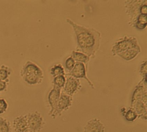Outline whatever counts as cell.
I'll return each instance as SVG.
<instances>
[{
	"label": "cell",
	"instance_id": "cell-1",
	"mask_svg": "<svg viewBox=\"0 0 147 132\" xmlns=\"http://www.w3.org/2000/svg\"><path fill=\"white\" fill-rule=\"evenodd\" d=\"M67 21L73 27L76 35V51L82 52L90 58L94 56L100 45V32L94 28L79 25L68 18Z\"/></svg>",
	"mask_w": 147,
	"mask_h": 132
},
{
	"label": "cell",
	"instance_id": "cell-2",
	"mask_svg": "<svg viewBox=\"0 0 147 132\" xmlns=\"http://www.w3.org/2000/svg\"><path fill=\"white\" fill-rule=\"evenodd\" d=\"M21 75L25 82L31 85L41 83L44 78L42 69L30 61H27L23 66Z\"/></svg>",
	"mask_w": 147,
	"mask_h": 132
},
{
	"label": "cell",
	"instance_id": "cell-3",
	"mask_svg": "<svg viewBox=\"0 0 147 132\" xmlns=\"http://www.w3.org/2000/svg\"><path fill=\"white\" fill-rule=\"evenodd\" d=\"M125 3L126 14L129 17L130 24L134 26L140 15L147 14V1H127Z\"/></svg>",
	"mask_w": 147,
	"mask_h": 132
},
{
	"label": "cell",
	"instance_id": "cell-4",
	"mask_svg": "<svg viewBox=\"0 0 147 132\" xmlns=\"http://www.w3.org/2000/svg\"><path fill=\"white\" fill-rule=\"evenodd\" d=\"M132 49L141 50L137 39L134 36H125L115 42L112 47L111 51L113 55L115 56L125 51Z\"/></svg>",
	"mask_w": 147,
	"mask_h": 132
},
{
	"label": "cell",
	"instance_id": "cell-5",
	"mask_svg": "<svg viewBox=\"0 0 147 132\" xmlns=\"http://www.w3.org/2000/svg\"><path fill=\"white\" fill-rule=\"evenodd\" d=\"M30 132H40L44 127L45 123L42 114L38 111L27 114Z\"/></svg>",
	"mask_w": 147,
	"mask_h": 132
},
{
	"label": "cell",
	"instance_id": "cell-6",
	"mask_svg": "<svg viewBox=\"0 0 147 132\" xmlns=\"http://www.w3.org/2000/svg\"><path fill=\"white\" fill-rule=\"evenodd\" d=\"M61 92V89L54 85L53 89L49 92L48 96V102L51 109L49 115L53 119L59 116L57 107L58 102Z\"/></svg>",
	"mask_w": 147,
	"mask_h": 132
},
{
	"label": "cell",
	"instance_id": "cell-7",
	"mask_svg": "<svg viewBox=\"0 0 147 132\" xmlns=\"http://www.w3.org/2000/svg\"><path fill=\"white\" fill-rule=\"evenodd\" d=\"M67 77L62 91L67 95L72 97L74 94L80 89L82 86L80 80L78 79L71 76Z\"/></svg>",
	"mask_w": 147,
	"mask_h": 132
},
{
	"label": "cell",
	"instance_id": "cell-8",
	"mask_svg": "<svg viewBox=\"0 0 147 132\" xmlns=\"http://www.w3.org/2000/svg\"><path fill=\"white\" fill-rule=\"evenodd\" d=\"M67 76H71L76 79H85L87 81L88 84L91 86V88L92 89H94L93 84L87 77L86 75V67L83 63L78 62L76 63L74 68L72 69L71 71L69 72V74H67Z\"/></svg>",
	"mask_w": 147,
	"mask_h": 132
},
{
	"label": "cell",
	"instance_id": "cell-9",
	"mask_svg": "<svg viewBox=\"0 0 147 132\" xmlns=\"http://www.w3.org/2000/svg\"><path fill=\"white\" fill-rule=\"evenodd\" d=\"M13 127L15 132H30L27 114L14 118L13 121Z\"/></svg>",
	"mask_w": 147,
	"mask_h": 132
},
{
	"label": "cell",
	"instance_id": "cell-10",
	"mask_svg": "<svg viewBox=\"0 0 147 132\" xmlns=\"http://www.w3.org/2000/svg\"><path fill=\"white\" fill-rule=\"evenodd\" d=\"M105 129L104 124L97 118L88 120L84 127V132H105Z\"/></svg>",
	"mask_w": 147,
	"mask_h": 132
},
{
	"label": "cell",
	"instance_id": "cell-11",
	"mask_svg": "<svg viewBox=\"0 0 147 132\" xmlns=\"http://www.w3.org/2000/svg\"><path fill=\"white\" fill-rule=\"evenodd\" d=\"M73 98L72 96L67 95L62 91L58 103V113L61 116L63 111H66L72 105Z\"/></svg>",
	"mask_w": 147,
	"mask_h": 132
},
{
	"label": "cell",
	"instance_id": "cell-12",
	"mask_svg": "<svg viewBox=\"0 0 147 132\" xmlns=\"http://www.w3.org/2000/svg\"><path fill=\"white\" fill-rule=\"evenodd\" d=\"M141 50L138 49H129L117 54L119 57L127 61L132 60L141 52Z\"/></svg>",
	"mask_w": 147,
	"mask_h": 132
},
{
	"label": "cell",
	"instance_id": "cell-13",
	"mask_svg": "<svg viewBox=\"0 0 147 132\" xmlns=\"http://www.w3.org/2000/svg\"><path fill=\"white\" fill-rule=\"evenodd\" d=\"M72 56H73L72 57L74 60L75 61L86 64V68L87 69V64H88L89 60H90V58L89 57L82 53L76 51H73V53H72Z\"/></svg>",
	"mask_w": 147,
	"mask_h": 132
},
{
	"label": "cell",
	"instance_id": "cell-14",
	"mask_svg": "<svg viewBox=\"0 0 147 132\" xmlns=\"http://www.w3.org/2000/svg\"><path fill=\"white\" fill-rule=\"evenodd\" d=\"M0 132H12L10 121L4 117H0Z\"/></svg>",
	"mask_w": 147,
	"mask_h": 132
},
{
	"label": "cell",
	"instance_id": "cell-15",
	"mask_svg": "<svg viewBox=\"0 0 147 132\" xmlns=\"http://www.w3.org/2000/svg\"><path fill=\"white\" fill-rule=\"evenodd\" d=\"M50 73L54 77L60 76V75L64 76L65 75L64 69H63L62 66L60 64L56 65L53 66L51 69Z\"/></svg>",
	"mask_w": 147,
	"mask_h": 132
},
{
	"label": "cell",
	"instance_id": "cell-16",
	"mask_svg": "<svg viewBox=\"0 0 147 132\" xmlns=\"http://www.w3.org/2000/svg\"><path fill=\"white\" fill-rule=\"evenodd\" d=\"M125 120L129 122H133L135 121L138 117V115L135 110L131 108L125 112L124 115Z\"/></svg>",
	"mask_w": 147,
	"mask_h": 132
},
{
	"label": "cell",
	"instance_id": "cell-17",
	"mask_svg": "<svg viewBox=\"0 0 147 132\" xmlns=\"http://www.w3.org/2000/svg\"><path fill=\"white\" fill-rule=\"evenodd\" d=\"M11 72L7 66L3 65L0 68V80L7 81L8 80V77Z\"/></svg>",
	"mask_w": 147,
	"mask_h": 132
},
{
	"label": "cell",
	"instance_id": "cell-18",
	"mask_svg": "<svg viewBox=\"0 0 147 132\" xmlns=\"http://www.w3.org/2000/svg\"><path fill=\"white\" fill-rule=\"evenodd\" d=\"M66 78L64 77V76L60 75L54 77L53 83H54V85L62 89L64 87L66 83Z\"/></svg>",
	"mask_w": 147,
	"mask_h": 132
},
{
	"label": "cell",
	"instance_id": "cell-19",
	"mask_svg": "<svg viewBox=\"0 0 147 132\" xmlns=\"http://www.w3.org/2000/svg\"><path fill=\"white\" fill-rule=\"evenodd\" d=\"M75 64L76 62L74 60L72 56H70L65 61V67L67 70L70 72L74 68Z\"/></svg>",
	"mask_w": 147,
	"mask_h": 132
},
{
	"label": "cell",
	"instance_id": "cell-20",
	"mask_svg": "<svg viewBox=\"0 0 147 132\" xmlns=\"http://www.w3.org/2000/svg\"><path fill=\"white\" fill-rule=\"evenodd\" d=\"M8 104L5 99L0 98V114H4L8 109Z\"/></svg>",
	"mask_w": 147,
	"mask_h": 132
},
{
	"label": "cell",
	"instance_id": "cell-21",
	"mask_svg": "<svg viewBox=\"0 0 147 132\" xmlns=\"http://www.w3.org/2000/svg\"><path fill=\"white\" fill-rule=\"evenodd\" d=\"M140 73L144 78L147 77V61L146 60L141 65Z\"/></svg>",
	"mask_w": 147,
	"mask_h": 132
},
{
	"label": "cell",
	"instance_id": "cell-22",
	"mask_svg": "<svg viewBox=\"0 0 147 132\" xmlns=\"http://www.w3.org/2000/svg\"><path fill=\"white\" fill-rule=\"evenodd\" d=\"M8 81L9 80L7 81L0 80V94L3 91L6 90Z\"/></svg>",
	"mask_w": 147,
	"mask_h": 132
}]
</instances>
